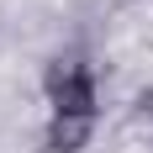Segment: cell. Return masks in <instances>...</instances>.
<instances>
[{"label": "cell", "mask_w": 153, "mask_h": 153, "mask_svg": "<svg viewBox=\"0 0 153 153\" xmlns=\"http://www.w3.org/2000/svg\"><path fill=\"white\" fill-rule=\"evenodd\" d=\"M148 143H153V132H148Z\"/></svg>", "instance_id": "3957f363"}, {"label": "cell", "mask_w": 153, "mask_h": 153, "mask_svg": "<svg viewBox=\"0 0 153 153\" xmlns=\"http://www.w3.org/2000/svg\"><path fill=\"white\" fill-rule=\"evenodd\" d=\"M90 137H95L90 116H48V127H42V148L48 153H85Z\"/></svg>", "instance_id": "7a4b0ae2"}, {"label": "cell", "mask_w": 153, "mask_h": 153, "mask_svg": "<svg viewBox=\"0 0 153 153\" xmlns=\"http://www.w3.org/2000/svg\"><path fill=\"white\" fill-rule=\"evenodd\" d=\"M42 100L48 116H90L100 122V74L85 53H58L42 69Z\"/></svg>", "instance_id": "6da1fadb"}]
</instances>
